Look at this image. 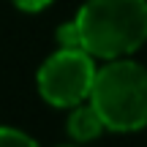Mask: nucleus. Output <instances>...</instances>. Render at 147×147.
<instances>
[{"label":"nucleus","instance_id":"nucleus-1","mask_svg":"<svg viewBox=\"0 0 147 147\" xmlns=\"http://www.w3.org/2000/svg\"><path fill=\"white\" fill-rule=\"evenodd\" d=\"M74 22L87 55L125 57L147 41V0H87Z\"/></svg>","mask_w":147,"mask_h":147},{"label":"nucleus","instance_id":"nucleus-2","mask_svg":"<svg viewBox=\"0 0 147 147\" xmlns=\"http://www.w3.org/2000/svg\"><path fill=\"white\" fill-rule=\"evenodd\" d=\"M90 104L109 131H139L147 125V68L115 57L95 71Z\"/></svg>","mask_w":147,"mask_h":147},{"label":"nucleus","instance_id":"nucleus-3","mask_svg":"<svg viewBox=\"0 0 147 147\" xmlns=\"http://www.w3.org/2000/svg\"><path fill=\"white\" fill-rule=\"evenodd\" d=\"M93 79V55L84 49H60L38 71V93L52 106H76L90 98Z\"/></svg>","mask_w":147,"mask_h":147},{"label":"nucleus","instance_id":"nucleus-4","mask_svg":"<svg viewBox=\"0 0 147 147\" xmlns=\"http://www.w3.org/2000/svg\"><path fill=\"white\" fill-rule=\"evenodd\" d=\"M104 131H106V125L101 120V115L95 112V106L93 104H76V109L68 117V134L71 136L79 139V142H90V139L101 136Z\"/></svg>","mask_w":147,"mask_h":147},{"label":"nucleus","instance_id":"nucleus-5","mask_svg":"<svg viewBox=\"0 0 147 147\" xmlns=\"http://www.w3.org/2000/svg\"><path fill=\"white\" fill-rule=\"evenodd\" d=\"M0 147H38V144L16 128H0Z\"/></svg>","mask_w":147,"mask_h":147},{"label":"nucleus","instance_id":"nucleus-6","mask_svg":"<svg viewBox=\"0 0 147 147\" xmlns=\"http://www.w3.org/2000/svg\"><path fill=\"white\" fill-rule=\"evenodd\" d=\"M57 41L60 49H82V41H79V30H76V22H65L63 27L57 30Z\"/></svg>","mask_w":147,"mask_h":147},{"label":"nucleus","instance_id":"nucleus-7","mask_svg":"<svg viewBox=\"0 0 147 147\" xmlns=\"http://www.w3.org/2000/svg\"><path fill=\"white\" fill-rule=\"evenodd\" d=\"M16 5H19L22 11H41V8H47L52 0H14Z\"/></svg>","mask_w":147,"mask_h":147}]
</instances>
